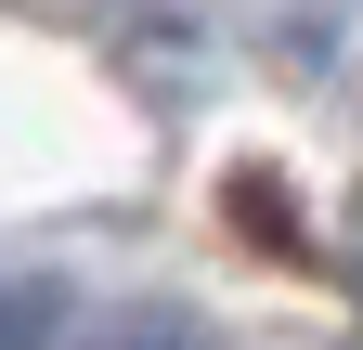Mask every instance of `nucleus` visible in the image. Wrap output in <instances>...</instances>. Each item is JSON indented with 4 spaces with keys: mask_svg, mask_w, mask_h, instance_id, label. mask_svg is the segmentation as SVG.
Returning <instances> with one entry per match:
<instances>
[{
    "mask_svg": "<svg viewBox=\"0 0 363 350\" xmlns=\"http://www.w3.org/2000/svg\"><path fill=\"white\" fill-rule=\"evenodd\" d=\"M39 337V312H26V298H0V350H26Z\"/></svg>",
    "mask_w": 363,
    "mask_h": 350,
    "instance_id": "1",
    "label": "nucleus"
},
{
    "mask_svg": "<svg viewBox=\"0 0 363 350\" xmlns=\"http://www.w3.org/2000/svg\"><path fill=\"white\" fill-rule=\"evenodd\" d=\"M91 350H182V337H91Z\"/></svg>",
    "mask_w": 363,
    "mask_h": 350,
    "instance_id": "2",
    "label": "nucleus"
}]
</instances>
